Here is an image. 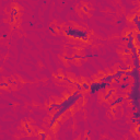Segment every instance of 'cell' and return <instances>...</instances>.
Returning <instances> with one entry per match:
<instances>
[{
  "label": "cell",
  "mask_w": 140,
  "mask_h": 140,
  "mask_svg": "<svg viewBox=\"0 0 140 140\" xmlns=\"http://www.w3.org/2000/svg\"><path fill=\"white\" fill-rule=\"evenodd\" d=\"M132 84H131V82H129V81H127V82H122V83H119L118 84V88L120 89V90H127L129 86H131Z\"/></svg>",
  "instance_id": "10"
},
{
  "label": "cell",
  "mask_w": 140,
  "mask_h": 140,
  "mask_svg": "<svg viewBox=\"0 0 140 140\" xmlns=\"http://www.w3.org/2000/svg\"><path fill=\"white\" fill-rule=\"evenodd\" d=\"M57 78H58V79H64L65 77H64V75H57Z\"/></svg>",
  "instance_id": "28"
},
{
  "label": "cell",
  "mask_w": 140,
  "mask_h": 140,
  "mask_svg": "<svg viewBox=\"0 0 140 140\" xmlns=\"http://www.w3.org/2000/svg\"><path fill=\"white\" fill-rule=\"evenodd\" d=\"M127 100L129 101L139 100V81H134V86H131V91L127 93Z\"/></svg>",
  "instance_id": "3"
},
{
  "label": "cell",
  "mask_w": 140,
  "mask_h": 140,
  "mask_svg": "<svg viewBox=\"0 0 140 140\" xmlns=\"http://www.w3.org/2000/svg\"><path fill=\"white\" fill-rule=\"evenodd\" d=\"M116 111H117L116 108H113V111H112V112H113V114H115V113H116Z\"/></svg>",
  "instance_id": "29"
},
{
  "label": "cell",
  "mask_w": 140,
  "mask_h": 140,
  "mask_svg": "<svg viewBox=\"0 0 140 140\" xmlns=\"http://www.w3.org/2000/svg\"><path fill=\"white\" fill-rule=\"evenodd\" d=\"M124 54H126V55L130 54V50L128 49V48H125V49H124Z\"/></svg>",
  "instance_id": "26"
},
{
  "label": "cell",
  "mask_w": 140,
  "mask_h": 140,
  "mask_svg": "<svg viewBox=\"0 0 140 140\" xmlns=\"http://www.w3.org/2000/svg\"><path fill=\"white\" fill-rule=\"evenodd\" d=\"M64 33L68 37H71V38L75 39H80V41L83 42H88L89 38H90V32L89 31L83 29H78V27H75V26H67V27H65Z\"/></svg>",
  "instance_id": "2"
},
{
  "label": "cell",
  "mask_w": 140,
  "mask_h": 140,
  "mask_svg": "<svg viewBox=\"0 0 140 140\" xmlns=\"http://www.w3.org/2000/svg\"><path fill=\"white\" fill-rule=\"evenodd\" d=\"M125 75H127L129 78H132L135 81H139V69L137 68H131L128 71H125Z\"/></svg>",
  "instance_id": "4"
},
{
  "label": "cell",
  "mask_w": 140,
  "mask_h": 140,
  "mask_svg": "<svg viewBox=\"0 0 140 140\" xmlns=\"http://www.w3.org/2000/svg\"><path fill=\"white\" fill-rule=\"evenodd\" d=\"M100 84H101L100 81H94V82L90 83L89 92H90L92 95H94V94H96L97 92H100V91H101V89H100Z\"/></svg>",
  "instance_id": "5"
},
{
  "label": "cell",
  "mask_w": 140,
  "mask_h": 140,
  "mask_svg": "<svg viewBox=\"0 0 140 140\" xmlns=\"http://www.w3.org/2000/svg\"><path fill=\"white\" fill-rule=\"evenodd\" d=\"M129 77H127V75H123L122 78H120V81H122V82H127L128 80H129Z\"/></svg>",
  "instance_id": "22"
},
{
  "label": "cell",
  "mask_w": 140,
  "mask_h": 140,
  "mask_svg": "<svg viewBox=\"0 0 140 140\" xmlns=\"http://www.w3.org/2000/svg\"><path fill=\"white\" fill-rule=\"evenodd\" d=\"M124 101H125V97H124V96H117L114 101L111 102V105H112V106H117V105L122 104Z\"/></svg>",
  "instance_id": "9"
},
{
  "label": "cell",
  "mask_w": 140,
  "mask_h": 140,
  "mask_svg": "<svg viewBox=\"0 0 140 140\" xmlns=\"http://www.w3.org/2000/svg\"><path fill=\"white\" fill-rule=\"evenodd\" d=\"M72 57H73V59H82V56H81V55L80 54H73V56H72Z\"/></svg>",
  "instance_id": "23"
},
{
  "label": "cell",
  "mask_w": 140,
  "mask_h": 140,
  "mask_svg": "<svg viewBox=\"0 0 140 140\" xmlns=\"http://www.w3.org/2000/svg\"><path fill=\"white\" fill-rule=\"evenodd\" d=\"M114 75H115V77H116V79H120L123 75H125V71H123V70L118 69V70H116V71H115Z\"/></svg>",
  "instance_id": "13"
},
{
  "label": "cell",
  "mask_w": 140,
  "mask_h": 140,
  "mask_svg": "<svg viewBox=\"0 0 140 140\" xmlns=\"http://www.w3.org/2000/svg\"><path fill=\"white\" fill-rule=\"evenodd\" d=\"M139 14H135V16H132L131 18V22L132 23H135L136 24V27H137V32H139V30H140V21H139Z\"/></svg>",
  "instance_id": "8"
},
{
  "label": "cell",
  "mask_w": 140,
  "mask_h": 140,
  "mask_svg": "<svg viewBox=\"0 0 140 140\" xmlns=\"http://www.w3.org/2000/svg\"><path fill=\"white\" fill-rule=\"evenodd\" d=\"M132 118H136V119H139L140 118V111H136L134 112V114H132Z\"/></svg>",
  "instance_id": "17"
},
{
  "label": "cell",
  "mask_w": 140,
  "mask_h": 140,
  "mask_svg": "<svg viewBox=\"0 0 140 140\" xmlns=\"http://www.w3.org/2000/svg\"><path fill=\"white\" fill-rule=\"evenodd\" d=\"M57 105H58V103L54 102V103H52L50 105H48V107H47V111L49 112V113H52V112H54V111H57Z\"/></svg>",
  "instance_id": "11"
},
{
  "label": "cell",
  "mask_w": 140,
  "mask_h": 140,
  "mask_svg": "<svg viewBox=\"0 0 140 140\" xmlns=\"http://www.w3.org/2000/svg\"><path fill=\"white\" fill-rule=\"evenodd\" d=\"M19 16V9L18 8H12L10 9V16H12V18H16V16Z\"/></svg>",
  "instance_id": "12"
},
{
  "label": "cell",
  "mask_w": 140,
  "mask_h": 140,
  "mask_svg": "<svg viewBox=\"0 0 140 140\" xmlns=\"http://www.w3.org/2000/svg\"><path fill=\"white\" fill-rule=\"evenodd\" d=\"M64 59L66 60V61H73V57L72 56H68V55H65V56H64Z\"/></svg>",
  "instance_id": "21"
},
{
  "label": "cell",
  "mask_w": 140,
  "mask_h": 140,
  "mask_svg": "<svg viewBox=\"0 0 140 140\" xmlns=\"http://www.w3.org/2000/svg\"><path fill=\"white\" fill-rule=\"evenodd\" d=\"M116 79L114 73H108V75H105L101 78V82H105V83H113V81Z\"/></svg>",
  "instance_id": "6"
},
{
  "label": "cell",
  "mask_w": 140,
  "mask_h": 140,
  "mask_svg": "<svg viewBox=\"0 0 140 140\" xmlns=\"http://www.w3.org/2000/svg\"><path fill=\"white\" fill-rule=\"evenodd\" d=\"M81 86H82V90L89 91V86H90V84H89L88 82H82L81 83Z\"/></svg>",
  "instance_id": "16"
},
{
  "label": "cell",
  "mask_w": 140,
  "mask_h": 140,
  "mask_svg": "<svg viewBox=\"0 0 140 140\" xmlns=\"http://www.w3.org/2000/svg\"><path fill=\"white\" fill-rule=\"evenodd\" d=\"M134 47H136L135 43H131V42H127V43H126V48H128L129 50H131Z\"/></svg>",
  "instance_id": "15"
},
{
  "label": "cell",
  "mask_w": 140,
  "mask_h": 140,
  "mask_svg": "<svg viewBox=\"0 0 140 140\" xmlns=\"http://www.w3.org/2000/svg\"><path fill=\"white\" fill-rule=\"evenodd\" d=\"M82 97H83V93H82V92H79V91L75 90V91H73V92H72V94H71V95L67 96V97H66V99L64 100L62 102L58 103L57 111L55 112V114L53 115V117H52V119H50L49 125H48V126H49V127H53V126L56 124V122L59 119L60 117L65 114L68 109L71 108V107H72L80 99H82Z\"/></svg>",
  "instance_id": "1"
},
{
  "label": "cell",
  "mask_w": 140,
  "mask_h": 140,
  "mask_svg": "<svg viewBox=\"0 0 140 140\" xmlns=\"http://www.w3.org/2000/svg\"><path fill=\"white\" fill-rule=\"evenodd\" d=\"M75 89H77V91H79V92H82V86H81V83H79V82H75Z\"/></svg>",
  "instance_id": "19"
},
{
  "label": "cell",
  "mask_w": 140,
  "mask_h": 140,
  "mask_svg": "<svg viewBox=\"0 0 140 140\" xmlns=\"http://www.w3.org/2000/svg\"><path fill=\"white\" fill-rule=\"evenodd\" d=\"M24 127H25V129H26V131H27V134H32L33 132V130H32V128L30 127V125L26 123V124H24Z\"/></svg>",
  "instance_id": "20"
},
{
  "label": "cell",
  "mask_w": 140,
  "mask_h": 140,
  "mask_svg": "<svg viewBox=\"0 0 140 140\" xmlns=\"http://www.w3.org/2000/svg\"><path fill=\"white\" fill-rule=\"evenodd\" d=\"M122 41L123 42H127V36H126V35H125V36H123L122 37Z\"/></svg>",
  "instance_id": "27"
},
{
  "label": "cell",
  "mask_w": 140,
  "mask_h": 140,
  "mask_svg": "<svg viewBox=\"0 0 140 140\" xmlns=\"http://www.w3.org/2000/svg\"><path fill=\"white\" fill-rule=\"evenodd\" d=\"M115 94V90L113 88H111V89H107V91L105 92V94H104V100L105 101H108L109 99L112 97V95H114Z\"/></svg>",
  "instance_id": "7"
},
{
  "label": "cell",
  "mask_w": 140,
  "mask_h": 140,
  "mask_svg": "<svg viewBox=\"0 0 140 140\" xmlns=\"http://www.w3.org/2000/svg\"><path fill=\"white\" fill-rule=\"evenodd\" d=\"M38 137L41 140H47V134L45 131H39L38 132Z\"/></svg>",
  "instance_id": "14"
},
{
  "label": "cell",
  "mask_w": 140,
  "mask_h": 140,
  "mask_svg": "<svg viewBox=\"0 0 140 140\" xmlns=\"http://www.w3.org/2000/svg\"><path fill=\"white\" fill-rule=\"evenodd\" d=\"M93 57H99V54H96V53H94V54H86L83 58H93Z\"/></svg>",
  "instance_id": "18"
},
{
  "label": "cell",
  "mask_w": 140,
  "mask_h": 140,
  "mask_svg": "<svg viewBox=\"0 0 140 140\" xmlns=\"http://www.w3.org/2000/svg\"><path fill=\"white\" fill-rule=\"evenodd\" d=\"M91 135V130H88V134H86V136H90Z\"/></svg>",
  "instance_id": "30"
},
{
  "label": "cell",
  "mask_w": 140,
  "mask_h": 140,
  "mask_svg": "<svg viewBox=\"0 0 140 140\" xmlns=\"http://www.w3.org/2000/svg\"><path fill=\"white\" fill-rule=\"evenodd\" d=\"M9 86V83L8 82H0V88H8Z\"/></svg>",
  "instance_id": "24"
},
{
  "label": "cell",
  "mask_w": 140,
  "mask_h": 140,
  "mask_svg": "<svg viewBox=\"0 0 140 140\" xmlns=\"http://www.w3.org/2000/svg\"><path fill=\"white\" fill-rule=\"evenodd\" d=\"M118 25H120V24H124V21L122 20V19H119V20H117V22H116Z\"/></svg>",
  "instance_id": "25"
}]
</instances>
